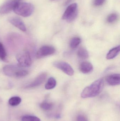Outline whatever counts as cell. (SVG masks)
I'll use <instances>...</instances> for the list:
<instances>
[{
  "instance_id": "obj_1",
  "label": "cell",
  "mask_w": 120,
  "mask_h": 121,
  "mask_svg": "<svg viewBox=\"0 0 120 121\" xmlns=\"http://www.w3.org/2000/svg\"><path fill=\"white\" fill-rule=\"evenodd\" d=\"M104 83L103 80L99 79L94 81L91 84L86 87L81 93L82 98L94 97L99 95L103 88Z\"/></svg>"
},
{
  "instance_id": "obj_2",
  "label": "cell",
  "mask_w": 120,
  "mask_h": 121,
  "mask_svg": "<svg viewBox=\"0 0 120 121\" xmlns=\"http://www.w3.org/2000/svg\"><path fill=\"white\" fill-rule=\"evenodd\" d=\"M3 72L6 76L11 77L22 78L28 74L27 70L20 67L12 65H8L3 68Z\"/></svg>"
},
{
  "instance_id": "obj_3",
  "label": "cell",
  "mask_w": 120,
  "mask_h": 121,
  "mask_svg": "<svg viewBox=\"0 0 120 121\" xmlns=\"http://www.w3.org/2000/svg\"><path fill=\"white\" fill-rule=\"evenodd\" d=\"M34 10V5L30 3H18L13 10L16 14L23 17H27L32 15Z\"/></svg>"
},
{
  "instance_id": "obj_4",
  "label": "cell",
  "mask_w": 120,
  "mask_h": 121,
  "mask_svg": "<svg viewBox=\"0 0 120 121\" xmlns=\"http://www.w3.org/2000/svg\"><path fill=\"white\" fill-rule=\"evenodd\" d=\"M78 14L77 5L76 3L69 5L66 9L62 16V19L68 22L75 20Z\"/></svg>"
},
{
  "instance_id": "obj_5",
  "label": "cell",
  "mask_w": 120,
  "mask_h": 121,
  "mask_svg": "<svg viewBox=\"0 0 120 121\" xmlns=\"http://www.w3.org/2000/svg\"><path fill=\"white\" fill-rule=\"evenodd\" d=\"M16 60L19 65L22 67H29L32 63L31 59L29 52L27 51H23L17 54Z\"/></svg>"
},
{
  "instance_id": "obj_6",
  "label": "cell",
  "mask_w": 120,
  "mask_h": 121,
  "mask_svg": "<svg viewBox=\"0 0 120 121\" xmlns=\"http://www.w3.org/2000/svg\"><path fill=\"white\" fill-rule=\"evenodd\" d=\"M53 65L58 69L62 70L66 74L69 76H72L74 74V70L70 65L63 61H55Z\"/></svg>"
},
{
  "instance_id": "obj_7",
  "label": "cell",
  "mask_w": 120,
  "mask_h": 121,
  "mask_svg": "<svg viewBox=\"0 0 120 121\" xmlns=\"http://www.w3.org/2000/svg\"><path fill=\"white\" fill-rule=\"evenodd\" d=\"M21 0H9L0 7V13L6 14L13 10L16 5Z\"/></svg>"
},
{
  "instance_id": "obj_8",
  "label": "cell",
  "mask_w": 120,
  "mask_h": 121,
  "mask_svg": "<svg viewBox=\"0 0 120 121\" xmlns=\"http://www.w3.org/2000/svg\"><path fill=\"white\" fill-rule=\"evenodd\" d=\"M55 52V49L53 47L49 45H45L41 47L37 51L36 56L38 59H41L53 54Z\"/></svg>"
},
{
  "instance_id": "obj_9",
  "label": "cell",
  "mask_w": 120,
  "mask_h": 121,
  "mask_svg": "<svg viewBox=\"0 0 120 121\" xmlns=\"http://www.w3.org/2000/svg\"><path fill=\"white\" fill-rule=\"evenodd\" d=\"M47 77V74L46 73H43L38 75L34 81L27 85L25 88H33L39 86L45 81Z\"/></svg>"
},
{
  "instance_id": "obj_10",
  "label": "cell",
  "mask_w": 120,
  "mask_h": 121,
  "mask_svg": "<svg viewBox=\"0 0 120 121\" xmlns=\"http://www.w3.org/2000/svg\"><path fill=\"white\" fill-rule=\"evenodd\" d=\"M10 22L13 25L17 27L23 32L27 30L26 27L22 21L19 18L17 17H12L9 19Z\"/></svg>"
},
{
  "instance_id": "obj_11",
  "label": "cell",
  "mask_w": 120,
  "mask_h": 121,
  "mask_svg": "<svg viewBox=\"0 0 120 121\" xmlns=\"http://www.w3.org/2000/svg\"><path fill=\"white\" fill-rule=\"evenodd\" d=\"M107 83L111 86L119 85L120 83V75L119 74H113L106 77Z\"/></svg>"
},
{
  "instance_id": "obj_12",
  "label": "cell",
  "mask_w": 120,
  "mask_h": 121,
  "mask_svg": "<svg viewBox=\"0 0 120 121\" xmlns=\"http://www.w3.org/2000/svg\"><path fill=\"white\" fill-rule=\"evenodd\" d=\"M93 69V65L89 62H82L80 65V70L84 74H88L91 72Z\"/></svg>"
},
{
  "instance_id": "obj_13",
  "label": "cell",
  "mask_w": 120,
  "mask_h": 121,
  "mask_svg": "<svg viewBox=\"0 0 120 121\" xmlns=\"http://www.w3.org/2000/svg\"><path fill=\"white\" fill-rule=\"evenodd\" d=\"M120 46L114 48L109 51L106 56V59L108 60H111L116 57L120 53Z\"/></svg>"
},
{
  "instance_id": "obj_14",
  "label": "cell",
  "mask_w": 120,
  "mask_h": 121,
  "mask_svg": "<svg viewBox=\"0 0 120 121\" xmlns=\"http://www.w3.org/2000/svg\"><path fill=\"white\" fill-rule=\"evenodd\" d=\"M56 85V81L53 77H50L48 79L46 84L45 85V88L46 89L51 90L55 87Z\"/></svg>"
},
{
  "instance_id": "obj_15",
  "label": "cell",
  "mask_w": 120,
  "mask_h": 121,
  "mask_svg": "<svg viewBox=\"0 0 120 121\" xmlns=\"http://www.w3.org/2000/svg\"><path fill=\"white\" fill-rule=\"evenodd\" d=\"M77 55L78 57L80 59H87L89 57V53L87 50L84 48H80L77 52Z\"/></svg>"
},
{
  "instance_id": "obj_16",
  "label": "cell",
  "mask_w": 120,
  "mask_h": 121,
  "mask_svg": "<svg viewBox=\"0 0 120 121\" xmlns=\"http://www.w3.org/2000/svg\"><path fill=\"white\" fill-rule=\"evenodd\" d=\"M81 43V39L78 37L73 38L70 42V48L74 49L77 48Z\"/></svg>"
},
{
  "instance_id": "obj_17",
  "label": "cell",
  "mask_w": 120,
  "mask_h": 121,
  "mask_svg": "<svg viewBox=\"0 0 120 121\" xmlns=\"http://www.w3.org/2000/svg\"><path fill=\"white\" fill-rule=\"evenodd\" d=\"M21 98L19 97H13L9 99L8 103L12 106H15L19 105L21 102Z\"/></svg>"
},
{
  "instance_id": "obj_18",
  "label": "cell",
  "mask_w": 120,
  "mask_h": 121,
  "mask_svg": "<svg viewBox=\"0 0 120 121\" xmlns=\"http://www.w3.org/2000/svg\"><path fill=\"white\" fill-rule=\"evenodd\" d=\"M7 58V54L4 46L0 42V59L3 61H6Z\"/></svg>"
},
{
  "instance_id": "obj_19",
  "label": "cell",
  "mask_w": 120,
  "mask_h": 121,
  "mask_svg": "<svg viewBox=\"0 0 120 121\" xmlns=\"http://www.w3.org/2000/svg\"><path fill=\"white\" fill-rule=\"evenodd\" d=\"M21 120L22 121H41L38 117L32 116H25L23 117Z\"/></svg>"
},
{
  "instance_id": "obj_20",
  "label": "cell",
  "mask_w": 120,
  "mask_h": 121,
  "mask_svg": "<svg viewBox=\"0 0 120 121\" xmlns=\"http://www.w3.org/2000/svg\"><path fill=\"white\" fill-rule=\"evenodd\" d=\"M118 15L116 13H112L110 14L107 17V22L109 23H112L115 22L118 19Z\"/></svg>"
},
{
  "instance_id": "obj_21",
  "label": "cell",
  "mask_w": 120,
  "mask_h": 121,
  "mask_svg": "<svg viewBox=\"0 0 120 121\" xmlns=\"http://www.w3.org/2000/svg\"><path fill=\"white\" fill-rule=\"evenodd\" d=\"M53 104H52L46 102H42L40 104L41 108L43 110H46V111L50 110L53 108Z\"/></svg>"
},
{
  "instance_id": "obj_22",
  "label": "cell",
  "mask_w": 120,
  "mask_h": 121,
  "mask_svg": "<svg viewBox=\"0 0 120 121\" xmlns=\"http://www.w3.org/2000/svg\"><path fill=\"white\" fill-rule=\"evenodd\" d=\"M105 0H94V4L96 6H100L104 3Z\"/></svg>"
},
{
  "instance_id": "obj_23",
  "label": "cell",
  "mask_w": 120,
  "mask_h": 121,
  "mask_svg": "<svg viewBox=\"0 0 120 121\" xmlns=\"http://www.w3.org/2000/svg\"><path fill=\"white\" fill-rule=\"evenodd\" d=\"M77 121H88L86 117L83 115H79L77 117Z\"/></svg>"
},
{
  "instance_id": "obj_24",
  "label": "cell",
  "mask_w": 120,
  "mask_h": 121,
  "mask_svg": "<svg viewBox=\"0 0 120 121\" xmlns=\"http://www.w3.org/2000/svg\"><path fill=\"white\" fill-rule=\"evenodd\" d=\"M71 0H67L65 2L66 4H68L69 3H70V2L71 1Z\"/></svg>"
},
{
  "instance_id": "obj_25",
  "label": "cell",
  "mask_w": 120,
  "mask_h": 121,
  "mask_svg": "<svg viewBox=\"0 0 120 121\" xmlns=\"http://www.w3.org/2000/svg\"></svg>"
}]
</instances>
